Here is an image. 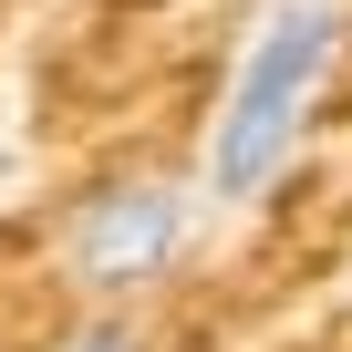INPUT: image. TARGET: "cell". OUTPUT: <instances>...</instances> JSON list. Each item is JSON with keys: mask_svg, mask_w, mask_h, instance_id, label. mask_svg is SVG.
Here are the masks:
<instances>
[{"mask_svg": "<svg viewBox=\"0 0 352 352\" xmlns=\"http://www.w3.org/2000/svg\"><path fill=\"white\" fill-rule=\"evenodd\" d=\"M187 239H197V187L176 176H114L63 218V259L83 290H145L187 259Z\"/></svg>", "mask_w": 352, "mask_h": 352, "instance_id": "7a4b0ae2", "label": "cell"}, {"mask_svg": "<svg viewBox=\"0 0 352 352\" xmlns=\"http://www.w3.org/2000/svg\"><path fill=\"white\" fill-rule=\"evenodd\" d=\"M342 52H352V0H270L249 21V52H239L228 104L208 124V197L249 208L290 176V155L311 135V104H321Z\"/></svg>", "mask_w": 352, "mask_h": 352, "instance_id": "6da1fadb", "label": "cell"}, {"mask_svg": "<svg viewBox=\"0 0 352 352\" xmlns=\"http://www.w3.org/2000/svg\"><path fill=\"white\" fill-rule=\"evenodd\" d=\"M73 352H145V331H135V321H83Z\"/></svg>", "mask_w": 352, "mask_h": 352, "instance_id": "3957f363", "label": "cell"}]
</instances>
